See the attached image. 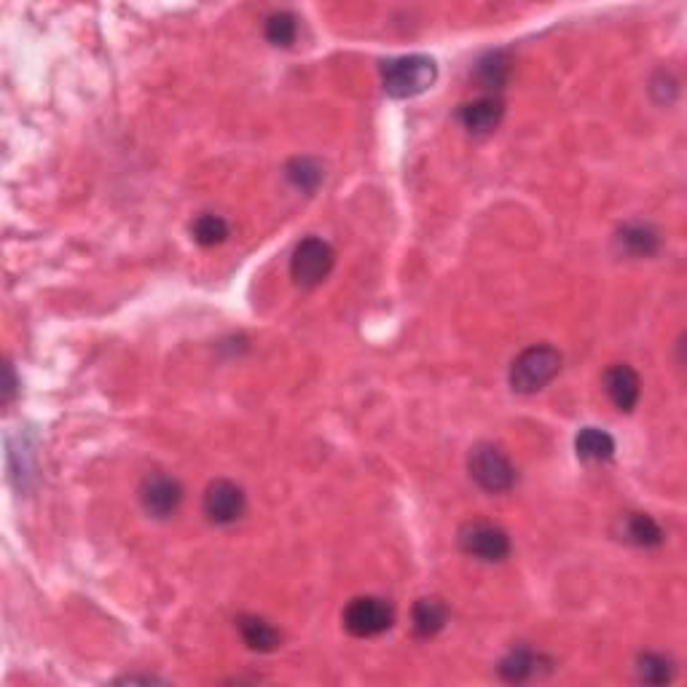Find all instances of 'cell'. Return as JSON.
Returning a JSON list of instances; mask_svg holds the SVG:
<instances>
[{
  "instance_id": "obj_1",
  "label": "cell",
  "mask_w": 687,
  "mask_h": 687,
  "mask_svg": "<svg viewBox=\"0 0 687 687\" xmlns=\"http://www.w3.org/2000/svg\"><path fill=\"white\" fill-rule=\"evenodd\" d=\"M561 352L551 344L526 347L510 365V387L518 395H535L559 376Z\"/></svg>"
},
{
  "instance_id": "obj_2",
  "label": "cell",
  "mask_w": 687,
  "mask_h": 687,
  "mask_svg": "<svg viewBox=\"0 0 687 687\" xmlns=\"http://www.w3.org/2000/svg\"><path fill=\"white\" fill-rule=\"evenodd\" d=\"M438 78L435 60L425 54H411V57H398L382 65V84L384 92L395 100H408L416 94L427 92Z\"/></svg>"
},
{
  "instance_id": "obj_3",
  "label": "cell",
  "mask_w": 687,
  "mask_h": 687,
  "mask_svg": "<svg viewBox=\"0 0 687 687\" xmlns=\"http://www.w3.org/2000/svg\"><path fill=\"white\" fill-rule=\"evenodd\" d=\"M470 478L489 494H505L516 484V467L494 443H478L467 459Z\"/></svg>"
},
{
  "instance_id": "obj_4",
  "label": "cell",
  "mask_w": 687,
  "mask_h": 687,
  "mask_svg": "<svg viewBox=\"0 0 687 687\" xmlns=\"http://www.w3.org/2000/svg\"><path fill=\"white\" fill-rule=\"evenodd\" d=\"M336 266L333 247L320 237L301 239L290 258V277L301 288H317L320 282L328 280V274Z\"/></svg>"
},
{
  "instance_id": "obj_5",
  "label": "cell",
  "mask_w": 687,
  "mask_h": 687,
  "mask_svg": "<svg viewBox=\"0 0 687 687\" xmlns=\"http://www.w3.org/2000/svg\"><path fill=\"white\" fill-rule=\"evenodd\" d=\"M459 548L478 561H505L510 556V537L489 521H467L457 535Z\"/></svg>"
},
{
  "instance_id": "obj_6",
  "label": "cell",
  "mask_w": 687,
  "mask_h": 687,
  "mask_svg": "<svg viewBox=\"0 0 687 687\" xmlns=\"http://www.w3.org/2000/svg\"><path fill=\"white\" fill-rule=\"evenodd\" d=\"M395 610L379 596H357L344 610V628L357 639L379 637L387 628H392Z\"/></svg>"
},
{
  "instance_id": "obj_7",
  "label": "cell",
  "mask_w": 687,
  "mask_h": 687,
  "mask_svg": "<svg viewBox=\"0 0 687 687\" xmlns=\"http://www.w3.org/2000/svg\"><path fill=\"white\" fill-rule=\"evenodd\" d=\"M180 502H183V486L178 478L167 473L145 475L140 484V505L148 516L153 518H170L178 513Z\"/></svg>"
},
{
  "instance_id": "obj_8",
  "label": "cell",
  "mask_w": 687,
  "mask_h": 687,
  "mask_svg": "<svg viewBox=\"0 0 687 687\" xmlns=\"http://www.w3.org/2000/svg\"><path fill=\"white\" fill-rule=\"evenodd\" d=\"M245 508V492L234 481L218 478L204 492V516L218 526H229L234 521H239V518L245 516Z\"/></svg>"
},
{
  "instance_id": "obj_9",
  "label": "cell",
  "mask_w": 687,
  "mask_h": 687,
  "mask_svg": "<svg viewBox=\"0 0 687 687\" xmlns=\"http://www.w3.org/2000/svg\"><path fill=\"white\" fill-rule=\"evenodd\" d=\"M459 124L470 132V135H492L494 129L500 127L502 116H505V105L500 97L494 94H484L473 102H465L459 108Z\"/></svg>"
},
{
  "instance_id": "obj_10",
  "label": "cell",
  "mask_w": 687,
  "mask_h": 687,
  "mask_svg": "<svg viewBox=\"0 0 687 687\" xmlns=\"http://www.w3.org/2000/svg\"><path fill=\"white\" fill-rule=\"evenodd\" d=\"M604 390H607L610 400L615 403V408L628 414V411L637 408L639 395H642V379H639V374L631 365L615 363L604 374Z\"/></svg>"
},
{
  "instance_id": "obj_11",
  "label": "cell",
  "mask_w": 687,
  "mask_h": 687,
  "mask_svg": "<svg viewBox=\"0 0 687 687\" xmlns=\"http://www.w3.org/2000/svg\"><path fill=\"white\" fill-rule=\"evenodd\" d=\"M449 620V607L438 596H422L411 610V628L419 639H433Z\"/></svg>"
},
{
  "instance_id": "obj_12",
  "label": "cell",
  "mask_w": 687,
  "mask_h": 687,
  "mask_svg": "<svg viewBox=\"0 0 687 687\" xmlns=\"http://www.w3.org/2000/svg\"><path fill=\"white\" fill-rule=\"evenodd\" d=\"M508 78L510 57L505 51H489V54H484L481 60L475 62L473 81L478 84V89H484V92L494 94V97H497L502 86L508 84Z\"/></svg>"
},
{
  "instance_id": "obj_13",
  "label": "cell",
  "mask_w": 687,
  "mask_h": 687,
  "mask_svg": "<svg viewBox=\"0 0 687 687\" xmlns=\"http://www.w3.org/2000/svg\"><path fill=\"white\" fill-rule=\"evenodd\" d=\"M237 626L242 639H245V645L250 647V650H255V653H274V650L282 645L280 628L272 626L266 618L242 615Z\"/></svg>"
},
{
  "instance_id": "obj_14",
  "label": "cell",
  "mask_w": 687,
  "mask_h": 687,
  "mask_svg": "<svg viewBox=\"0 0 687 687\" xmlns=\"http://www.w3.org/2000/svg\"><path fill=\"white\" fill-rule=\"evenodd\" d=\"M618 247L626 255H634V258H650V255L658 253L661 237L647 223H628L618 231Z\"/></svg>"
},
{
  "instance_id": "obj_15",
  "label": "cell",
  "mask_w": 687,
  "mask_h": 687,
  "mask_svg": "<svg viewBox=\"0 0 687 687\" xmlns=\"http://www.w3.org/2000/svg\"><path fill=\"white\" fill-rule=\"evenodd\" d=\"M623 540L639 548H658L663 543V529L647 513H628L623 516Z\"/></svg>"
},
{
  "instance_id": "obj_16",
  "label": "cell",
  "mask_w": 687,
  "mask_h": 687,
  "mask_svg": "<svg viewBox=\"0 0 687 687\" xmlns=\"http://www.w3.org/2000/svg\"><path fill=\"white\" fill-rule=\"evenodd\" d=\"M575 451L577 457L586 459V462H610V459L615 457V441H612V435L604 433V430L586 427V430L577 433Z\"/></svg>"
},
{
  "instance_id": "obj_17",
  "label": "cell",
  "mask_w": 687,
  "mask_h": 687,
  "mask_svg": "<svg viewBox=\"0 0 687 687\" xmlns=\"http://www.w3.org/2000/svg\"><path fill=\"white\" fill-rule=\"evenodd\" d=\"M537 669H540V655L532 653L529 647L510 650L500 663L502 679H508V682H526V679L535 677Z\"/></svg>"
},
{
  "instance_id": "obj_18",
  "label": "cell",
  "mask_w": 687,
  "mask_h": 687,
  "mask_svg": "<svg viewBox=\"0 0 687 687\" xmlns=\"http://www.w3.org/2000/svg\"><path fill=\"white\" fill-rule=\"evenodd\" d=\"M637 677L645 682V685H666L674 679V663L671 658L661 653H645L639 655L637 661Z\"/></svg>"
},
{
  "instance_id": "obj_19",
  "label": "cell",
  "mask_w": 687,
  "mask_h": 687,
  "mask_svg": "<svg viewBox=\"0 0 687 687\" xmlns=\"http://www.w3.org/2000/svg\"><path fill=\"white\" fill-rule=\"evenodd\" d=\"M263 33H266V41L272 43V46L288 49L290 43L296 41V35H298L296 14H293V11H274L272 17L266 19Z\"/></svg>"
},
{
  "instance_id": "obj_20",
  "label": "cell",
  "mask_w": 687,
  "mask_h": 687,
  "mask_svg": "<svg viewBox=\"0 0 687 687\" xmlns=\"http://www.w3.org/2000/svg\"><path fill=\"white\" fill-rule=\"evenodd\" d=\"M285 175L296 188L301 191H314V188L323 183V167L317 159H309V156H298L285 167Z\"/></svg>"
},
{
  "instance_id": "obj_21",
  "label": "cell",
  "mask_w": 687,
  "mask_h": 687,
  "mask_svg": "<svg viewBox=\"0 0 687 687\" xmlns=\"http://www.w3.org/2000/svg\"><path fill=\"white\" fill-rule=\"evenodd\" d=\"M191 234H194V239L202 247L223 245V242L229 239V223L223 221L221 215L204 213L194 221V226H191Z\"/></svg>"
},
{
  "instance_id": "obj_22",
  "label": "cell",
  "mask_w": 687,
  "mask_h": 687,
  "mask_svg": "<svg viewBox=\"0 0 687 687\" xmlns=\"http://www.w3.org/2000/svg\"><path fill=\"white\" fill-rule=\"evenodd\" d=\"M14 390H17V382H14V371H11V365H6V387H3V400L9 403L11 398H14Z\"/></svg>"
}]
</instances>
